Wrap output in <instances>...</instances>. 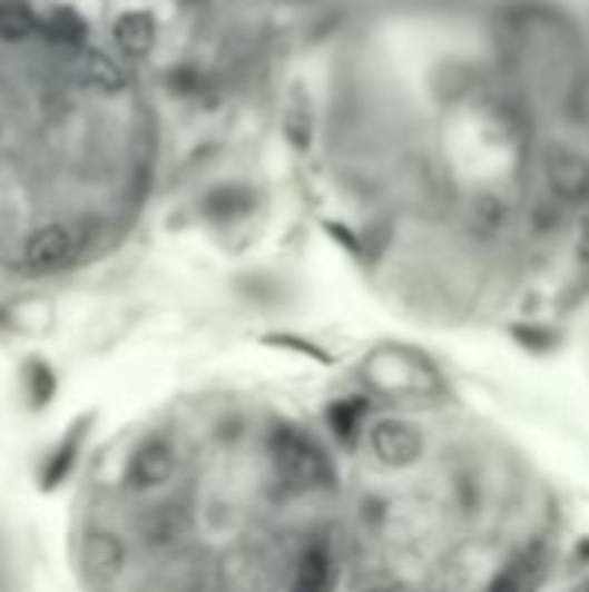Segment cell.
<instances>
[{
    "label": "cell",
    "instance_id": "1",
    "mask_svg": "<svg viewBox=\"0 0 589 592\" xmlns=\"http://www.w3.org/2000/svg\"><path fill=\"white\" fill-rule=\"evenodd\" d=\"M84 592H340V475L320 410L180 395L105 451L77 516Z\"/></svg>",
    "mask_w": 589,
    "mask_h": 592
},
{
    "label": "cell",
    "instance_id": "2",
    "mask_svg": "<svg viewBox=\"0 0 589 592\" xmlns=\"http://www.w3.org/2000/svg\"><path fill=\"white\" fill-rule=\"evenodd\" d=\"M316 410L340 475V592H554L576 565L548 467L423 351L357 357Z\"/></svg>",
    "mask_w": 589,
    "mask_h": 592
},
{
    "label": "cell",
    "instance_id": "3",
    "mask_svg": "<svg viewBox=\"0 0 589 592\" xmlns=\"http://www.w3.org/2000/svg\"><path fill=\"white\" fill-rule=\"evenodd\" d=\"M77 254H80V233L52 223L28 236V243L21 246V267L32 274H49V270L73 264Z\"/></svg>",
    "mask_w": 589,
    "mask_h": 592
},
{
    "label": "cell",
    "instance_id": "4",
    "mask_svg": "<svg viewBox=\"0 0 589 592\" xmlns=\"http://www.w3.org/2000/svg\"><path fill=\"white\" fill-rule=\"evenodd\" d=\"M153 39H157V24L146 11H129L115 24V42L126 56H146L153 49Z\"/></svg>",
    "mask_w": 589,
    "mask_h": 592
},
{
    "label": "cell",
    "instance_id": "5",
    "mask_svg": "<svg viewBox=\"0 0 589 592\" xmlns=\"http://www.w3.org/2000/svg\"><path fill=\"white\" fill-rule=\"evenodd\" d=\"M32 11H28L24 0H0V39H24L32 31Z\"/></svg>",
    "mask_w": 589,
    "mask_h": 592
},
{
    "label": "cell",
    "instance_id": "6",
    "mask_svg": "<svg viewBox=\"0 0 589 592\" xmlns=\"http://www.w3.org/2000/svg\"><path fill=\"white\" fill-rule=\"evenodd\" d=\"M80 73L87 83H95V87H105V90H118L121 87V73L111 59H105L101 52H84L80 59Z\"/></svg>",
    "mask_w": 589,
    "mask_h": 592
},
{
    "label": "cell",
    "instance_id": "7",
    "mask_svg": "<svg viewBox=\"0 0 589 592\" xmlns=\"http://www.w3.org/2000/svg\"><path fill=\"white\" fill-rule=\"evenodd\" d=\"M49 36H52L56 42H63V46H77V42H84V36H87V24H84V18H80L77 11L59 8V11L49 18Z\"/></svg>",
    "mask_w": 589,
    "mask_h": 592
},
{
    "label": "cell",
    "instance_id": "8",
    "mask_svg": "<svg viewBox=\"0 0 589 592\" xmlns=\"http://www.w3.org/2000/svg\"><path fill=\"white\" fill-rule=\"evenodd\" d=\"M554 592H589V561H576Z\"/></svg>",
    "mask_w": 589,
    "mask_h": 592
},
{
    "label": "cell",
    "instance_id": "9",
    "mask_svg": "<svg viewBox=\"0 0 589 592\" xmlns=\"http://www.w3.org/2000/svg\"><path fill=\"white\" fill-rule=\"evenodd\" d=\"M0 592H8V569H4V558H0Z\"/></svg>",
    "mask_w": 589,
    "mask_h": 592
}]
</instances>
